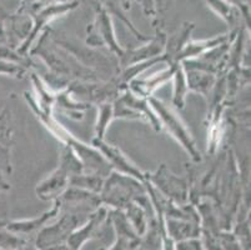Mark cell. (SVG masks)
<instances>
[{
	"label": "cell",
	"mask_w": 251,
	"mask_h": 250,
	"mask_svg": "<svg viewBox=\"0 0 251 250\" xmlns=\"http://www.w3.org/2000/svg\"><path fill=\"white\" fill-rule=\"evenodd\" d=\"M151 102L152 107L156 109V111L160 114V118L163 120L164 125L168 128L169 132L171 133L173 137H175L177 139V141H180L182 146L186 149L189 154L194 158L195 160H200V154L198 153L195 148V144H194L193 139L190 137V133L188 132L186 127H185V124L182 123L181 119L176 115L175 111L169 109L164 103H161L160 100L156 99H150Z\"/></svg>",
	"instance_id": "obj_1"
},
{
	"label": "cell",
	"mask_w": 251,
	"mask_h": 250,
	"mask_svg": "<svg viewBox=\"0 0 251 250\" xmlns=\"http://www.w3.org/2000/svg\"><path fill=\"white\" fill-rule=\"evenodd\" d=\"M75 225H76V219L74 217H69V215L64 217L58 224L44 229L42 233L39 234L36 247L39 249H45V248L52 247V245L61 244L64 240L69 238Z\"/></svg>",
	"instance_id": "obj_2"
},
{
	"label": "cell",
	"mask_w": 251,
	"mask_h": 250,
	"mask_svg": "<svg viewBox=\"0 0 251 250\" xmlns=\"http://www.w3.org/2000/svg\"><path fill=\"white\" fill-rule=\"evenodd\" d=\"M164 47H165V35L163 33L157 34V36L151 41L150 45H147V47L141 48V49L133 50V52L127 53V55L123 54V64L125 66H129L138 63V61L147 60L148 58L151 59L155 55L160 54Z\"/></svg>",
	"instance_id": "obj_3"
},
{
	"label": "cell",
	"mask_w": 251,
	"mask_h": 250,
	"mask_svg": "<svg viewBox=\"0 0 251 250\" xmlns=\"http://www.w3.org/2000/svg\"><path fill=\"white\" fill-rule=\"evenodd\" d=\"M94 144H97L98 148H100V150H101L106 157H108V159H110V163L113 165H115L116 168L120 169V170L124 171V173L130 174V175H134L136 176V178L140 179V180H143L144 176L141 175L140 171H139L134 165L130 164L129 160L125 158V155L123 154L122 151L119 150V149L106 145V144L102 143L101 139H97V140L94 141Z\"/></svg>",
	"instance_id": "obj_4"
},
{
	"label": "cell",
	"mask_w": 251,
	"mask_h": 250,
	"mask_svg": "<svg viewBox=\"0 0 251 250\" xmlns=\"http://www.w3.org/2000/svg\"><path fill=\"white\" fill-rule=\"evenodd\" d=\"M58 208L59 205L56 204L54 208H52L51 210H49L48 213H45V214H43L42 217L38 218V219H34V220H30V222H17V223H11L10 225L6 226V229H8L9 231H11V233H31L33 230H35V229L40 228V226L43 225V224L47 222L48 219H50V218H52L54 215L58 213Z\"/></svg>",
	"instance_id": "obj_5"
},
{
	"label": "cell",
	"mask_w": 251,
	"mask_h": 250,
	"mask_svg": "<svg viewBox=\"0 0 251 250\" xmlns=\"http://www.w3.org/2000/svg\"><path fill=\"white\" fill-rule=\"evenodd\" d=\"M190 75V79L188 78V84L190 88L202 94L206 93L214 84V78L210 74H200L199 72H195Z\"/></svg>",
	"instance_id": "obj_6"
},
{
	"label": "cell",
	"mask_w": 251,
	"mask_h": 250,
	"mask_svg": "<svg viewBox=\"0 0 251 250\" xmlns=\"http://www.w3.org/2000/svg\"><path fill=\"white\" fill-rule=\"evenodd\" d=\"M25 245V242L17 237L15 234L9 231H0V249L3 250H18L22 249Z\"/></svg>",
	"instance_id": "obj_7"
},
{
	"label": "cell",
	"mask_w": 251,
	"mask_h": 250,
	"mask_svg": "<svg viewBox=\"0 0 251 250\" xmlns=\"http://www.w3.org/2000/svg\"><path fill=\"white\" fill-rule=\"evenodd\" d=\"M175 75H176V86H175V95H174V104L176 107L182 108L184 107V99H185V82L184 77H182L181 69H179V64H177L176 69H175Z\"/></svg>",
	"instance_id": "obj_8"
},
{
	"label": "cell",
	"mask_w": 251,
	"mask_h": 250,
	"mask_svg": "<svg viewBox=\"0 0 251 250\" xmlns=\"http://www.w3.org/2000/svg\"><path fill=\"white\" fill-rule=\"evenodd\" d=\"M111 115H114L113 108L109 104H105L104 107L101 108L100 118L99 120H98V138H99V139H101L102 134H104L105 132V128H106V125H108L109 121H110Z\"/></svg>",
	"instance_id": "obj_9"
},
{
	"label": "cell",
	"mask_w": 251,
	"mask_h": 250,
	"mask_svg": "<svg viewBox=\"0 0 251 250\" xmlns=\"http://www.w3.org/2000/svg\"><path fill=\"white\" fill-rule=\"evenodd\" d=\"M223 245L224 248H226V250H241L239 240L235 239L232 235H230V237H223Z\"/></svg>",
	"instance_id": "obj_10"
},
{
	"label": "cell",
	"mask_w": 251,
	"mask_h": 250,
	"mask_svg": "<svg viewBox=\"0 0 251 250\" xmlns=\"http://www.w3.org/2000/svg\"><path fill=\"white\" fill-rule=\"evenodd\" d=\"M20 250H36L35 248H31V247H28V245H24V247L22 248Z\"/></svg>",
	"instance_id": "obj_11"
},
{
	"label": "cell",
	"mask_w": 251,
	"mask_h": 250,
	"mask_svg": "<svg viewBox=\"0 0 251 250\" xmlns=\"http://www.w3.org/2000/svg\"><path fill=\"white\" fill-rule=\"evenodd\" d=\"M0 250H3V249H0Z\"/></svg>",
	"instance_id": "obj_12"
}]
</instances>
